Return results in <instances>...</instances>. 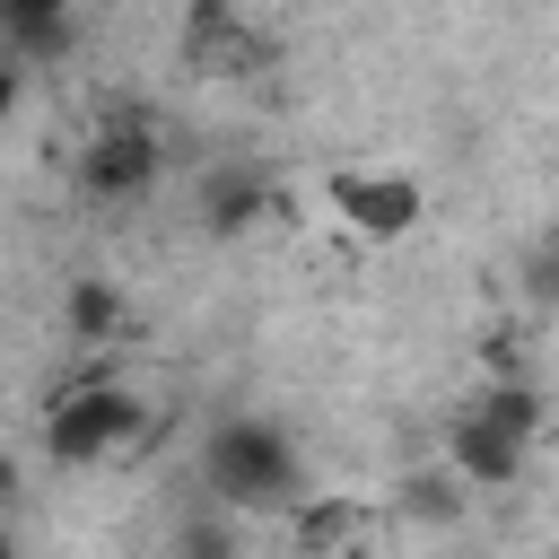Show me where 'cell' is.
Instances as JSON below:
<instances>
[{"label":"cell","mask_w":559,"mask_h":559,"mask_svg":"<svg viewBox=\"0 0 559 559\" xmlns=\"http://www.w3.org/2000/svg\"><path fill=\"white\" fill-rule=\"evenodd\" d=\"M533 437H542V402H533V384H489V393L454 419V480H472V489L515 480L524 454H533Z\"/></svg>","instance_id":"6da1fadb"},{"label":"cell","mask_w":559,"mask_h":559,"mask_svg":"<svg viewBox=\"0 0 559 559\" xmlns=\"http://www.w3.org/2000/svg\"><path fill=\"white\" fill-rule=\"evenodd\" d=\"M201 472H210V489H218L227 507H297V454H288V437L262 428V419L210 428Z\"/></svg>","instance_id":"7a4b0ae2"},{"label":"cell","mask_w":559,"mask_h":559,"mask_svg":"<svg viewBox=\"0 0 559 559\" xmlns=\"http://www.w3.org/2000/svg\"><path fill=\"white\" fill-rule=\"evenodd\" d=\"M140 402L114 384V376H87V384H70L61 402H52V454L61 463H105V454H122L131 437H140Z\"/></svg>","instance_id":"3957f363"},{"label":"cell","mask_w":559,"mask_h":559,"mask_svg":"<svg viewBox=\"0 0 559 559\" xmlns=\"http://www.w3.org/2000/svg\"><path fill=\"white\" fill-rule=\"evenodd\" d=\"M332 210H341V227H358V236H402V227L419 218V183H411V175H376V166H341V175H332Z\"/></svg>","instance_id":"277c9868"},{"label":"cell","mask_w":559,"mask_h":559,"mask_svg":"<svg viewBox=\"0 0 559 559\" xmlns=\"http://www.w3.org/2000/svg\"><path fill=\"white\" fill-rule=\"evenodd\" d=\"M148 175H157V148H148V131H131V122L96 131L87 157H79V183H87V192H140Z\"/></svg>","instance_id":"5b68a950"},{"label":"cell","mask_w":559,"mask_h":559,"mask_svg":"<svg viewBox=\"0 0 559 559\" xmlns=\"http://www.w3.org/2000/svg\"><path fill=\"white\" fill-rule=\"evenodd\" d=\"M533 288H542V297H550V306H559V245H550V253H542V262H533Z\"/></svg>","instance_id":"8992f818"}]
</instances>
